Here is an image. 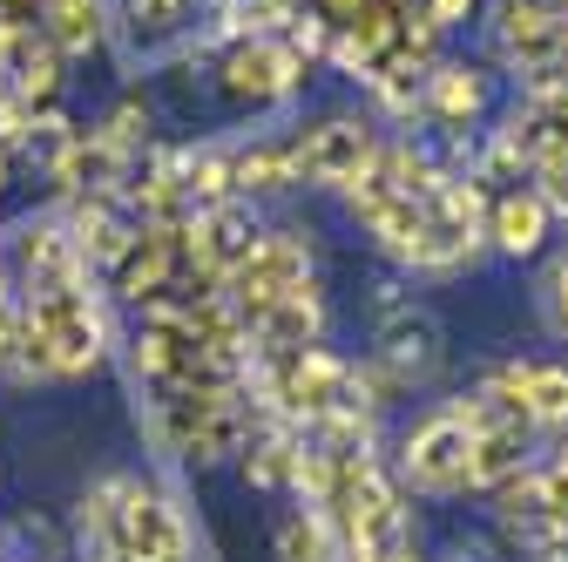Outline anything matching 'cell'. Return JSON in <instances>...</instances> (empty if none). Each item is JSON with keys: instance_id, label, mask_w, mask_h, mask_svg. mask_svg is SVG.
<instances>
[{"instance_id": "obj_1", "label": "cell", "mask_w": 568, "mask_h": 562, "mask_svg": "<svg viewBox=\"0 0 568 562\" xmlns=\"http://www.w3.org/2000/svg\"><path fill=\"white\" fill-rule=\"evenodd\" d=\"M109 360V312L89 285L68 292H34L21 299V332L0 353V373L8 380H89Z\"/></svg>"}, {"instance_id": "obj_2", "label": "cell", "mask_w": 568, "mask_h": 562, "mask_svg": "<svg viewBox=\"0 0 568 562\" xmlns=\"http://www.w3.org/2000/svg\"><path fill=\"white\" fill-rule=\"evenodd\" d=\"M251 428L257 420H251L244 387H163L156 393V441L170 461L217 468V461L244 454Z\"/></svg>"}, {"instance_id": "obj_3", "label": "cell", "mask_w": 568, "mask_h": 562, "mask_svg": "<svg viewBox=\"0 0 568 562\" xmlns=\"http://www.w3.org/2000/svg\"><path fill=\"white\" fill-rule=\"evenodd\" d=\"M467 420L440 400L434 413H419L413 428L399 434V454H393V481L406 488V495H426V502H454L467 495Z\"/></svg>"}, {"instance_id": "obj_4", "label": "cell", "mask_w": 568, "mask_h": 562, "mask_svg": "<svg viewBox=\"0 0 568 562\" xmlns=\"http://www.w3.org/2000/svg\"><path fill=\"white\" fill-rule=\"evenodd\" d=\"M312 82V61L284 34H237L217 54V96L237 109H284Z\"/></svg>"}, {"instance_id": "obj_5", "label": "cell", "mask_w": 568, "mask_h": 562, "mask_svg": "<svg viewBox=\"0 0 568 562\" xmlns=\"http://www.w3.org/2000/svg\"><path fill=\"white\" fill-rule=\"evenodd\" d=\"M190 224V218H183ZM183 224H135V238L122 244V258L109 264V292L122 305H156V299H176L190 292V244H183Z\"/></svg>"}, {"instance_id": "obj_6", "label": "cell", "mask_w": 568, "mask_h": 562, "mask_svg": "<svg viewBox=\"0 0 568 562\" xmlns=\"http://www.w3.org/2000/svg\"><path fill=\"white\" fill-rule=\"evenodd\" d=\"M292 150H298V183L338 197L359 170H373V157H379V122L338 109V116H318V122L292 129Z\"/></svg>"}, {"instance_id": "obj_7", "label": "cell", "mask_w": 568, "mask_h": 562, "mask_svg": "<svg viewBox=\"0 0 568 562\" xmlns=\"http://www.w3.org/2000/svg\"><path fill=\"white\" fill-rule=\"evenodd\" d=\"M305 278H318V244H312V231H271V224H264V238L251 244V258L224 278L217 292L237 305V319H251L257 305L284 299L292 285H305Z\"/></svg>"}, {"instance_id": "obj_8", "label": "cell", "mask_w": 568, "mask_h": 562, "mask_svg": "<svg viewBox=\"0 0 568 562\" xmlns=\"http://www.w3.org/2000/svg\"><path fill=\"white\" fill-rule=\"evenodd\" d=\"M264 238V218H257V203L231 197L217 210H190V224H183V244H190V292H217L224 278L251 258V244Z\"/></svg>"}, {"instance_id": "obj_9", "label": "cell", "mask_w": 568, "mask_h": 562, "mask_svg": "<svg viewBox=\"0 0 568 562\" xmlns=\"http://www.w3.org/2000/svg\"><path fill=\"white\" fill-rule=\"evenodd\" d=\"M373 360H379L386 373H399L406 387H426V380L447 367V332H440V319H434V312L413 305V299L379 305V325H373Z\"/></svg>"}, {"instance_id": "obj_10", "label": "cell", "mask_w": 568, "mask_h": 562, "mask_svg": "<svg viewBox=\"0 0 568 562\" xmlns=\"http://www.w3.org/2000/svg\"><path fill=\"white\" fill-rule=\"evenodd\" d=\"M8 258H14V285L21 299L34 292H68V285H89V258L75 251L61 218H28L8 231Z\"/></svg>"}, {"instance_id": "obj_11", "label": "cell", "mask_w": 568, "mask_h": 562, "mask_svg": "<svg viewBox=\"0 0 568 562\" xmlns=\"http://www.w3.org/2000/svg\"><path fill=\"white\" fill-rule=\"evenodd\" d=\"M244 332H251V353H298V345H325V332H332L325 285H318V278H305V285H292L284 299L257 305L244 319Z\"/></svg>"}, {"instance_id": "obj_12", "label": "cell", "mask_w": 568, "mask_h": 562, "mask_svg": "<svg viewBox=\"0 0 568 562\" xmlns=\"http://www.w3.org/2000/svg\"><path fill=\"white\" fill-rule=\"evenodd\" d=\"M494 109V76L474 61H434L426 68V82H419V122H434V129H474L480 116Z\"/></svg>"}, {"instance_id": "obj_13", "label": "cell", "mask_w": 568, "mask_h": 562, "mask_svg": "<svg viewBox=\"0 0 568 562\" xmlns=\"http://www.w3.org/2000/svg\"><path fill=\"white\" fill-rule=\"evenodd\" d=\"M494 54H501L521 82L548 76V68H568V21L528 14V8H501V0H494Z\"/></svg>"}, {"instance_id": "obj_14", "label": "cell", "mask_w": 568, "mask_h": 562, "mask_svg": "<svg viewBox=\"0 0 568 562\" xmlns=\"http://www.w3.org/2000/svg\"><path fill=\"white\" fill-rule=\"evenodd\" d=\"M555 238V218L535 183H515V190H494L487 197V251L501 258H535L541 244Z\"/></svg>"}, {"instance_id": "obj_15", "label": "cell", "mask_w": 568, "mask_h": 562, "mask_svg": "<svg viewBox=\"0 0 568 562\" xmlns=\"http://www.w3.org/2000/svg\"><path fill=\"white\" fill-rule=\"evenodd\" d=\"M528 468H535V428H515V420L480 428L467 448V495H494V488H508Z\"/></svg>"}, {"instance_id": "obj_16", "label": "cell", "mask_w": 568, "mask_h": 562, "mask_svg": "<svg viewBox=\"0 0 568 562\" xmlns=\"http://www.w3.org/2000/svg\"><path fill=\"white\" fill-rule=\"evenodd\" d=\"M231 183L237 197H284V190H298V150H292V129L284 136H251V143L231 150Z\"/></svg>"}, {"instance_id": "obj_17", "label": "cell", "mask_w": 568, "mask_h": 562, "mask_svg": "<svg viewBox=\"0 0 568 562\" xmlns=\"http://www.w3.org/2000/svg\"><path fill=\"white\" fill-rule=\"evenodd\" d=\"M68 238H75V251L89 258V271L102 264H115L122 258V244L135 238V218H129V210H122V197H75V203H68Z\"/></svg>"}, {"instance_id": "obj_18", "label": "cell", "mask_w": 568, "mask_h": 562, "mask_svg": "<svg viewBox=\"0 0 568 562\" xmlns=\"http://www.w3.org/2000/svg\"><path fill=\"white\" fill-rule=\"evenodd\" d=\"M41 34L61 61H89L109 48V0H41Z\"/></svg>"}, {"instance_id": "obj_19", "label": "cell", "mask_w": 568, "mask_h": 562, "mask_svg": "<svg viewBox=\"0 0 568 562\" xmlns=\"http://www.w3.org/2000/svg\"><path fill=\"white\" fill-rule=\"evenodd\" d=\"M170 170L190 197V210H217L237 197L231 183V143H190V150H170Z\"/></svg>"}, {"instance_id": "obj_20", "label": "cell", "mask_w": 568, "mask_h": 562, "mask_svg": "<svg viewBox=\"0 0 568 562\" xmlns=\"http://www.w3.org/2000/svg\"><path fill=\"white\" fill-rule=\"evenodd\" d=\"M298 448H305V434H292V428H251V441H244V481L251 488H292Z\"/></svg>"}, {"instance_id": "obj_21", "label": "cell", "mask_w": 568, "mask_h": 562, "mask_svg": "<svg viewBox=\"0 0 568 562\" xmlns=\"http://www.w3.org/2000/svg\"><path fill=\"white\" fill-rule=\"evenodd\" d=\"M190 8L196 0H115V21L135 48H170L190 28Z\"/></svg>"}, {"instance_id": "obj_22", "label": "cell", "mask_w": 568, "mask_h": 562, "mask_svg": "<svg viewBox=\"0 0 568 562\" xmlns=\"http://www.w3.org/2000/svg\"><path fill=\"white\" fill-rule=\"evenodd\" d=\"M528 428L568 434V367L561 360H528Z\"/></svg>"}, {"instance_id": "obj_23", "label": "cell", "mask_w": 568, "mask_h": 562, "mask_svg": "<svg viewBox=\"0 0 568 562\" xmlns=\"http://www.w3.org/2000/svg\"><path fill=\"white\" fill-rule=\"evenodd\" d=\"M271 542H277V562H338V535L318 509H292Z\"/></svg>"}, {"instance_id": "obj_24", "label": "cell", "mask_w": 568, "mask_h": 562, "mask_svg": "<svg viewBox=\"0 0 568 562\" xmlns=\"http://www.w3.org/2000/svg\"><path fill=\"white\" fill-rule=\"evenodd\" d=\"M535 502L555 529H568V434H555V448L535 454Z\"/></svg>"}, {"instance_id": "obj_25", "label": "cell", "mask_w": 568, "mask_h": 562, "mask_svg": "<svg viewBox=\"0 0 568 562\" xmlns=\"http://www.w3.org/2000/svg\"><path fill=\"white\" fill-rule=\"evenodd\" d=\"M535 305H541V325L555 339H568V244L541 264V285H535Z\"/></svg>"}, {"instance_id": "obj_26", "label": "cell", "mask_w": 568, "mask_h": 562, "mask_svg": "<svg viewBox=\"0 0 568 562\" xmlns=\"http://www.w3.org/2000/svg\"><path fill=\"white\" fill-rule=\"evenodd\" d=\"M474 8H480V0H419V14L434 21L440 34H454V28H460V21H467Z\"/></svg>"}, {"instance_id": "obj_27", "label": "cell", "mask_w": 568, "mask_h": 562, "mask_svg": "<svg viewBox=\"0 0 568 562\" xmlns=\"http://www.w3.org/2000/svg\"><path fill=\"white\" fill-rule=\"evenodd\" d=\"M0 28H8V34H34L41 28V0H0Z\"/></svg>"}, {"instance_id": "obj_28", "label": "cell", "mask_w": 568, "mask_h": 562, "mask_svg": "<svg viewBox=\"0 0 568 562\" xmlns=\"http://www.w3.org/2000/svg\"><path fill=\"white\" fill-rule=\"evenodd\" d=\"M359 8H366V0H312V14H318L332 34H345L352 21H359Z\"/></svg>"}, {"instance_id": "obj_29", "label": "cell", "mask_w": 568, "mask_h": 562, "mask_svg": "<svg viewBox=\"0 0 568 562\" xmlns=\"http://www.w3.org/2000/svg\"><path fill=\"white\" fill-rule=\"evenodd\" d=\"M501 8H528V14H555V21H568V0H501Z\"/></svg>"}, {"instance_id": "obj_30", "label": "cell", "mask_w": 568, "mask_h": 562, "mask_svg": "<svg viewBox=\"0 0 568 562\" xmlns=\"http://www.w3.org/2000/svg\"><path fill=\"white\" fill-rule=\"evenodd\" d=\"M8 177H14V157H8V150H0V197H8Z\"/></svg>"}]
</instances>
